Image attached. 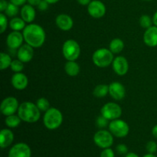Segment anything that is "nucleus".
Returning a JSON list of instances; mask_svg holds the SVG:
<instances>
[{
	"label": "nucleus",
	"instance_id": "obj_1",
	"mask_svg": "<svg viewBox=\"0 0 157 157\" xmlns=\"http://www.w3.org/2000/svg\"><path fill=\"white\" fill-rule=\"evenodd\" d=\"M26 44L33 48H40L45 41V32L41 26L37 24H29L22 32Z\"/></svg>",
	"mask_w": 157,
	"mask_h": 157
},
{
	"label": "nucleus",
	"instance_id": "obj_2",
	"mask_svg": "<svg viewBox=\"0 0 157 157\" xmlns=\"http://www.w3.org/2000/svg\"><path fill=\"white\" fill-rule=\"evenodd\" d=\"M41 110L37 107L36 104L25 101L21 103L18 110V115L24 122L29 124L36 123L41 117Z\"/></svg>",
	"mask_w": 157,
	"mask_h": 157
},
{
	"label": "nucleus",
	"instance_id": "obj_3",
	"mask_svg": "<svg viewBox=\"0 0 157 157\" xmlns=\"http://www.w3.org/2000/svg\"><path fill=\"white\" fill-rule=\"evenodd\" d=\"M43 122L46 128L48 130H56L62 124L63 115L58 109L50 107L44 113Z\"/></svg>",
	"mask_w": 157,
	"mask_h": 157
},
{
	"label": "nucleus",
	"instance_id": "obj_4",
	"mask_svg": "<svg viewBox=\"0 0 157 157\" xmlns=\"http://www.w3.org/2000/svg\"><path fill=\"white\" fill-rule=\"evenodd\" d=\"M113 53L107 48H100L95 51L92 56L94 64L99 67H107L113 61Z\"/></svg>",
	"mask_w": 157,
	"mask_h": 157
},
{
	"label": "nucleus",
	"instance_id": "obj_5",
	"mask_svg": "<svg viewBox=\"0 0 157 157\" xmlns=\"http://www.w3.org/2000/svg\"><path fill=\"white\" fill-rule=\"evenodd\" d=\"M62 52L64 57L67 61H75L81 55V48L76 41L68 39L63 44Z\"/></svg>",
	"mask_w": 157,
	"mask_h": 157
},
{
	"label": "nucleus",
	"instance_id": "obj_6",
	"mask_svg": "<svg viewBox=\"0 0 157 157\" xmlns=\"http://www.w3.org/2000/svg\"><path fill=\"white\" fill-rule=\"evenodd\" d=\"M109 130L113 136L118 138L125 137L130 132V127L127 122L122 120L116 119L109 124Z\"/></svg>",
	"mask_w": 157,
	"mask_h": 157
},
{
	"label": "nucleus",
	"instance_id": "obj_7",
	"mask_svg": "<svg viewBox=\"0 0 157 157\" xmlns=\"http://www.w3.org/2000/svg\"><path fill=\"white\" fill-rule=\"evenodd\" d=\"M94 142L100 148H110L113 144V134L107 130H100L94 136Z\"/></svg>",
	"mask_w": 157,
	"mask_h": 157
},
{
	"label": "nucleus",
	"instance_id": "obj_8",
	"mask_svg": "<svg viewBox=\"0 0 157 157\" xmlns=\"http://www.w3.org/2000/svg\"><path fill=\"white\" fill-rule=\"evenodd\" d=\"M101 113L102 116L109 121H113L121 117L122 114V109L116 103L109 102L103 106Z\"/></svg>",
	"mask_w": 157,
	"mask_h": 157
},
{
	"label": "nucleus",
	"instance_id": "obj_9",
	"mask_svg": "<svg viewBox=\"0 0 157 157\" xmlns=\"http://www.w3.org/2000/svg\"><path fill=\"white\" fill-rule=\"evenodd\" d=\"M18 107L19 105L18 100L14 97H8L2 101L0 110L3 115L7 117L14 114L15 112L18 111Z\"/></svg>",
	"mask_w": 157,
	"mask_h": 157
},
{
	"label": "nucleus",
	"instance_id": "obj_10",
	"mask_svg": "<svg viewBox=\"0 0 157 157\" xmlns=\"http://www.w3.org/2000/svg\"><path fill=\"white\" fill-rule=\"evenodd\" d=\"M32 150L29 146L25 143H18L12 146L9 150L8 157H31Z\"/></svg>",
	"mask_w": 157,
	"mask_h": 157
},
{
	"label": "nucleus",
	"instance_id": "obj_11",
	"mask_svg": "<svg viewBox=\"0 0 157 157\" xmlns=\"http://www.w3.org/2000/svg\"><path fill=\"white\" fill-rule=\"evenodd\" d=\"M87 12L89 15L94 18H101L106 13V6L99 0H93L87 6Z\"/></svg>",
	"mask_w": 157,
	"mask_h": 157
},
{
	"label": "nucleus",
	"instance_id": "obj_12",
	"mask_svg": "<svg viewBox=\"0 0 157 157\" xmlns=\"http://www.w3.org/2000/svg\"><path fill=\"white\" fill-rule=\"evenodd\" d=\"M113 69L117 75L120 76L125 75L129 69V64L127 60L123 56H117L113 59Z\"/></svg>",
	"mask_w": 157,
	"mask_h": 157
},
{
	"label": "nucleus",
	"instance_id": "obj_13",
	"mask_svg": "<svg viewBox=\"0 0 157 157\" xmlns=\"http://www.w3.org/2000/svg\"><path fill=\"white\" fill-rule=\"evenodd\" d=\"M24 41V37L21 33L18 31H13L9 34L6 38V43L9 48L18 49Z\"/></svg>",
	"mask_w": 157,
	"mask_h": 157
},
{
	"label": "nucleus",
	"instance_id": "obj_14",
	"mask_svg": "<svg viewBox=\"0 0 157 157\" xmlns=\"http://www.w3.org/2000/svg\"><path fill=\"white\" fill-rule=\"evenodd\" d=\"M109 94L112 98L117 101L124 99L126 94L125 87L120 82H112L109 85Z\"/></svg>",
	"mask_w": 157,
	"mask_h": 157
},
{
	"label": "nucleus",
	"instance_id": "obj_15",
	"mask_svg": "<svg viewBox=\"0 0 157 157\" xmlns=\"http://www.w3.org/2000/svg\"><path fill=\"white\" fill-rule=\"evenodd\" d=\"M34 55L33 47H32L29 44H22L21 47L18 48L17 52V56L18 59L24 63H28L32 61Z\"/></svg>",
	"mask_w": 157,
	"mask_h": 157
},
{
	"label": "nucleus",
	"instance_id": "obj_16",
	"mask_svg": "<svg viewBox=\"0 0 157 157\" xmlns=\"http://www.w3.org/2000/svg\"><path fill=\"white\" fill-rule=\"evenodd\" d=\"M55 23L57 26L62 31L71 30L74 25V21L71 17L66 14H60L56 17Z\"/></svg>",
	"mask_w": 157,
	"mask_h": 157
},
{
	"label": "nucleus",
	"instance_id": "obj_17",
	"mask_svg": "<svg viewBox=\"0 0 157 157\" xmlns=\"http://www.w3.org/2000/svg\"><path fill=\"white\" fill-rule=\"evenodd\" d=\"M11 83L13 86L14 88L16 90H24L27 87L28 84H29V80H28L27 76L21 72H18L13 75L11 79Z\"/></svg>",
	"mask_w": 157,
	"mask_h": 157
},
{
	"label": "nucleus",
	"instance_id": "obj_18",
	"mask_svg": "<svg viewBox=\"0 0 157 157\" xmlns=\"http://www.w3.org/2000/svg\"><path fill=\"white\" fill-rule=\"evenodd\" d=\"M144 41V43L149 47L157 46V26H151L145 31Z\"/></svg>",
	"mask_w": 157,
	"mask_h": 157
},
{
	"label": "nucleus",
	"instance_id": "obj_19",
	"mask_svg": "<svg viewBox=\"0 0 157 157\" xmlns=\"http://www.w3.org/2000/svg\"><path fill=\"white\" fill-rule=\"evenodd\" d=\"M14 140V134L9 129H2L0 132V147L5 149L9 147Z\"/></svg>",
	"mask_w": 157,
	"mask_h": 157
},
{
	"label": "nucleus",
	"instance_id": "obj_20",
	"mask_svg": "<svg viewBox=\"0 0 157 157\" xmlns=\"http://www.w3.org/2000/svg\"><path fill=\"white\" fill-rule=\"evenodd\" d=\"M21 17L25 22L31 23L35 18V10L31 5H24L21 9Z\"/></svg>",
	"mask_w": 157,
	"mask_h": 157
},
{
	"label": "nucleus",
	"instance_id": "obj_21",
	"mask_svg": "<svg viewBox=\"0 0 157 157\" xmlns=\"http://www.w3.org/2000/svg\"><path fill=\"white\" fill-rule=\"evenodd\" d=\"M64 70L66 74L69 76L75 77L79 74L80 67L78 63L75 62V61H67L64 66Z\"/></svg>",
	"mask_w": 157,
	"mask_h": 157
},
{
	"label": "nucleus",
	"instance_id": "obj_22",
	"mask_svg": "<svg viewBox=\"0 0 157 157\" xmlns=\"http://www.w3.org/2000/svg\"><path fill=\"white\" fill-rule=\"evenodd\" d=\"M9 27L13 31H19L23 30L25 28V21L21 18L18 17H14L9 21Z\"/></svg>",
	"mask_w": 157,
	"mask_h": 157
},
{
	"label": "nucleus",
	"instance_id": "obj_23",
	"mask_svg": "<svg viewBox=\"0 0 157 157\" xmlns=\"http://www.w3.org/2000/svg\"><path fill=\"white\" fill-rule=\"evenodd\" d=\"M124 48V43L121 38H114L112 40L109 45V49L113 54L121 53Z\"/></svg>",
	"mask_w": 157,
	"mask_h": 157
},
{
	"label": "nucleus",
	"instance_id": "obj_24",
	"mask_svg": "<svg viewBox=\"0 0 157 157\" xmlns=\"http://www.w3.org/2000/svg\"><path fill=\"white\" fill-rule=\"evenodd\" d=\"M21 121H22L19 117V116L15 114L7 116L6 120H5V123H6V126L9 127V128H15V127H17L21 124Z\"/></svg>",
	"mask_w": 157,
	"mask_h": 157
},
{
	"label": "nucleus",
	"instance_id": "obj_25",
	"mask_svg": "<svg viewBox=\"0 0 157 157\" xmlns=\"http://www.w3.org/2000/svg\"><path fill=\"white\" fill-rule=\"evenodd\" d=\"M94 97L98 98H102L107 96V94H109V86L106 84H99L96 86L93 91Z\"/></svg>",
	"mask_w": 157,
	"mask_h": 157
},
{
	"label": "nucleus",
	"instance_id": "obj_26",
	"mask_svg": "<svg viewBox=\"0 0 157 157\" xmlns=\"http://www.w3.org/2000/svg\"><path fill=\"white\" fill-rule=\"evenodd\" d=\"M12 61V58L8 54L4 53V52H2L0 54V69L1 70H5L8 67H10Z\"/></svg>",
	"mask_w": 157,
	"mask_h": 157
},
{
	"label": "nucleus",
	"instance_id": "obj_27",
	"mask_svg": "<svg viewBox=\"0 0 157 157\" xmlns=\"http://www.w3.org/2000/svg\"><path fill=\"white\" fill-rule=\"evenodd\" d=\"M5 13L9 17H15L18 13V6L12 2L9 3Z\"/></svg>",
	"mask_w": 157,
	"mask_h": 157
},
{
	"label": "nucleus",
	"instance_id": "obj_28",
	"mask_svg": "<svg viewBox=\"0 0 157 157\" xmlns=\"http://www.w3.org/2000/svg\"><path fill=\"white\" fill-rule=\"evenodd\" d=\"M36 105L41 111L46 112L50 108V103L46 98H41L36 101Z\"/></svg>",
	"mask_w": 157,
	"mask_h": 157
},
{
	"label": "nucleus",
	"instance_id": "obj_29",
	"mask_svg": "<svg viewBox=\"0 0 157 157\" xmlns=\"http://www.w3.org/2000/svg\"><path fill=\"white\" fill-rule=\"evenodd\" d=\"M10 68L12 71L18 73V72H21L24 69V62L18 60H13L12 61V64L10 65Z\"/></svg>",
	"mask_w": 157,
	"mask_h": 157
},
{
	"label": "nucleus",
	"instance_id": "obj_30",
	"mask_svg": "<svg viewBox=\"0 0 157 157\" xmlns=\"http://www.w3.org/2000/svg\"><path fill=\"white\" fill-rule=\"evenodd\" d=\"M153 22V18H150V16L147 15H144L140 18V25L144 29H147L152 26Z\"/></svg>",
	"mask_w": 157,
	"mask_h": 157
},
{
	"label": "nucleus",
	"instance_id": "obj_31",
	"mask_svg": "<svg viewBox=\"0 0 157 157\" xmlns=\"http://www.w3.org/2000/svg\"><path fill=\"white\" fill-rule=\"evenodd\" d=\"M108 121L109 120H107V118L104 117L102 116V115L100 117H98L96 120L97 127H99V128H101V129L104 128V127H107V125H109Z\"/></svg>",
	"mask_w": 157,
	"mask_h": 157
},
{
	"label": "nucleus",
	"instance_id": "obj_32",
	"mask_svg": "<svg viewBox=\"0 0 157 157\" xmlns=\"http://www.w3.org/2000/svg\"><path fill=\"white\" fill-rule=\"evenodd\" d=\"M8 24H9V23H8V19L6 18V15H5L3 13L0 14V26H1L0 32L1 33H3L6 30Z\"/></svg>",
	"mask_w": 157,
	"mask_h": 157
},
{
	"label": "nucleus",
	"instance_id": "obj_33",
	"mask_svg": "<svg viewBox=\"0 0 157 157\" xmlns=\"http://www.w3.org/2000/svg\"><path fill=\"white\" fill-rule=\"evenodd\" d=\"M146 149H147V152L149 153H153L157 152V144L154 141H149L146 146Z\"/></svg>",
	"mask_w": 157,
	"mask_h": 157
},
{
	"label": "nucleus",
	"instance_id": "obj_34",
	"mask_svg": "<svg viewBox=\"0 0 157 157\" xmlns=\"http://www.w3.org/2000/svg\"><path fill=\"white\" fill-rule=\"evenodd\" d=\"M116 150L118 154L120 155H127L128 153V147L125 144H119L117 146Z\"/></svg>",
	"mask_w": 157,
	"mask_h": 157
},
{
	"label": "nucleus",
	"instance_id": "obj_35",
	"mask_svg": "<svg viewBox=\"0 0 157 157\" xmlns=\"http://www.w3.org/2000/svg\"><path fill=\"white\" fill-rule=\"evenodd\" d=\"M101 157H115L114 152L110 148L104 149L101 153Z\"/></svg>",
	"mask_w": 157,
	"mask_h": 157
},
{
	"label": "nucleus",
	"instance_id": "obj_36",
	"mask_svg": "<svg viewBox=\"0 0 157 157\" xmlns=\"http://www.w3.org/2000/svg\"><path fill=\"white\" fill-rule=\"evenodd\" d=\"M49 3L48 2H46L45 0H41V2L39 3V5L38 6V8L39 10L41 11H45L47 10L48 8Z\"/></svg>",
	"mask_w": 157,
	"mask_h": 157
},
{
	"label": "nucleus",
	"instance_id": "obj_37",
	"mask_svg": "<svg viewBox=\"0 0 157 157\" xmlns=\"http://www.w3.org/2000/svg\"><path fill=\"white\" fill-rule=\"evenodd\" d=\"M8 5H9V3L7 2L6 0H0V12H5Z\"/></svg>",
	"mask_w": 157,
	"mask_h": 157
},
{
	"label": "nucleus",
	"instance_id": "obj_38",
	"mask_svg": "<svg viewBox=\"0 0 157 157\" xmlns=\"http://www.w3.org/2000/svg\"><path fill=\"white\" fill-rule=\"evenodd\" d=\"M26 2H27V0H10V2L13 3L18 6H24Z\"/></svg>",
	"mask_w": 157,
	"mask_h": 157
},
{
	"label": "nucleus",
	"instance_id": "obj_39",
	"mask_svg": "<svg viewBox=\"0 0 157 157\" xmlns=\"http://www.w3.org/2000/svg\"><path fill=\"white\" fill-rule=\"evenodd\" d=\"M41 0H27L29 4L32 6H38L39 3L41 2Z\"/></svg>",
	"mask_w": 157,
	"mask_h": 157
},
{
	"label": "nucleus",
	"instance_id": "obj_40",
	"mask_svg": "<svg viewBox=\"0 0 157 157\" xmlns=\"http://www.w3.org/2000/svg\"><path fill=\"white\" fill-rule=\"evenodd\" d=\"M77 1L81 6H88L91 0H77Z\"/></svg>",
	"mask_w": 157,
	"mask_h": 157
},
{
	"label": "nucleus",
	"instance_id": "obj_41",
	"mask_svg": "<svg viewBox=\"0 0 157 157\" xmlns=\"http://www.w3.org/2000/svg\"><path fill=\"white\" fill-rule=\"evenodd\" d=\"M152 134L153 135V136H154V137L157 138V124L156 126H154V127H153V128L152 129Z\"/></svg>",
	"mask_w": 157,
	"mask_h": 157
},
{
	"label": "nucleus",
	"instance_id": "obj_42",
	"mask_svg": "<svg viewBox=\"0 0 157 157\" xmlns=\"http://www.w3.org/2000/svg\"><path fill=\"white\" fill-rule=\"evenodd\" d=\"M153 22L154 24V25L157 26V11L154 13L153 17Z\"/></svg>",
	"mask_w": 157,
	"mask_h": 157
},
{
	"label": "nucleus",
	"instance_id": "obj_43",
	"mask_svg": "<svg viewBox=\"0 0 157 157\" xmlns=\"http://www.w3.org/2000/svg\"><path fill=\"white\" fill-rule=\"evenodd\" d=\"M124 157H139V156L134 153H128Z\"/></svg>",
	"mask_w": 157,
	"mask_h": 157
},
{
	"label": "nucleus",
	"instance_id": "obj_44",
	"mask_svg": "<svg viewBox=\"0 0 157 157\" xmlns=\"http://www.w3.org/2000/svg\"><path fill=\"white\" fill-rule=\"evenodd\" d=\"M46 2H48L49 3V4H55V3L58 2L59 0H45Z\"/></svg>",
	"mask_w": 157,
	"mask_h": 157
},
{
	"label": "nucleus",
	"instance_id": "obj_45",
	"mask_svg": "<svg viewBox=\"0 0 157 157\" xmlns=\"http://www.w3.org/2000/svg\"><path fill=\"white\" fill-rule=\"evenodd\" d=\"M144 157H157V156H155L153 153H147V154L144 155Z\"/></svg>",
	"mask_w": 157,
	"mask_h": 157
},
{
	"label": "nucleus",
	"instance_id": "obj_46",
	"mask_svg": "<svg viewBox=\"0 0 157 157\" xmlns=\"http://www.w3.org/2000/svg\"><path fill=\"white\" fill-rule=\"evenodd\" d=\"M144 1H147V2H149V1H152V0H144Z\"/></svg>",
	"mask_w": 157,
	"mask_h": 157
}]
</instances>
